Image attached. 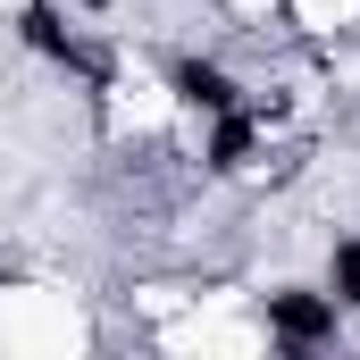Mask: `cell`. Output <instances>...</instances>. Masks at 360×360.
I'll return each instance as SVG.
<instances>
[{
	"label": "cell",
	"mask_w": 360,
	"mask_h": 360,
	"mask_svg": "<svg viewBox=\"0 0 360 360\" xmlns=\"http://www.w3.org/2000/svg\"><path fill=\"white\" fill-rule=\"evenodd\" d=\"M335 327H344V302H335V293H310V285L269 293V335L276 344L310 352V344H335Z\"/></svg>",
	"instance_id": "obj_1"
},
{
	"label": "cell",
	"mask_w": 360,
	"mask_h": 360,
	"mask_svg": "<svg viewBox=\"0 0 360 360\" xmlns=\"http://www.w3.org/2000/svg\"><path fill=\"white\" fill-rule=\"evenodd\" d=\"M176 101L201 109V117H218V109H243V84H235L218 59H176Z\"/></svg>",
	"instance_id": "obj_2"
},
{
	"label": "cell",
	"mask_w": 360,
	"mask_h": 360,
	"mask_svg": "<svg viewBox=\"0 0 360 360\" xmlns=\"http://www.w3.org/2000/svg\"><path fill=\"white\" fill-rule=\"evenodd\" d=\"M327 293H335L344 310H360V235L335 243V260H327Z\"/></svg>",
	"instance_id": "obj_3"
}]
</instances>
